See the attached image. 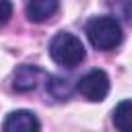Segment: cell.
<instances>
[{
  "label": "cell",
  "mask_w": 132,
  "mask_h": 132,
  "mask_svg": "<svg viewBox=\"0 0 132 132\" xmlns=\"http://www.w3.org/2000/svg\"><path fill=\"white\" fill-rule=\"evenodd\" d=\"M85 31H87L91 45L101 52H109V50L118 47L124 39L122 25L116 16H95L87 23Z\"/></svg>",
  "instance_id": "obj_1"
},
{
  "label": "cell",
  "mask_w": 132,
  "mask_h": 132,
  "mask_svg": "<svg viewBox=\"0 0 132 132\" xmlns=\"http://www.w3.org/2000/svg\"><path fill=\"white\" fill-rule=\"evenodd\" d=\"M50 56L56 64L66 66V68H74L87 58V50L76 35L60 31L50 41Z\"/></svg>",
  "instance_id": "obj_2"
},
{
  "label": "cell",
  "mask_w": 132,
  "mask_h": 132,
  "mask_svg": "<svg viewBox=\"0 0 132 132\" xmlns=\"http://www.w3.org/2000/svg\"><path fill=\"white\" fill-rule=\"evenodd\" d=\"M76 91L87 99V101H103L109 93V76L103 70H91L85 76L78 78Z\"/></svg>",
  "instance_id": "obj_3"
},
{
  "label": "cell",
  "mask_w": 132,
  "mask_h": 132,
  "mask_svg": "<svg viewBox=\"0 0 132 132\" xmlns=\"http://www.w3.org/2000/svg\"><path fill=\"white\" fill-rule=\"evenodd\" d=\"M39 128H41L39 120L35 118L33 111H27V109L10 111L2 124L4 132H37Z\"/></svg>",
  "instance_id": "obj_4"
},
{
  "label": "cell",
  "mask_w": 132,
  "mask_h": 132,
  "mask_svg": "<svg viewBox=\"0 0 132 132\" xmlns=\"http://www.w3.org/2000/svg\"><path fill=\"white\" fill-rule=\"evenodd\" d=\"M43 76V70L39 66H31V64H25V66H19L12 74V89L19 91V93H29V91H35L39 80Z\"/></svg>",
  "instance_id": "obj_5"
},
{
  "label": "cell",
  "mask_w": 132,
  "mask_h": 132,
  "mask_svg": "<svg viewBox=\"0 0 132 132\" xmlns=\"http://www.w3.org/2000/svg\"><path fill=\"white\" fill-rule=\"evenodd\" d=\"M60 2L58 0H29L25 6L27 19L33 23H45L58 12Z\"/></svg>",
  "instance_id": "obj_6"
},
{
  "label": "cell",
  "mask_w": 132,
  "mask_h": 132,
  "mask_svg": "<svg viewBox=\"0 0 132 132\" xmlns=\"http://www.w3.org/2000/svg\"><path fill=\"white\" fill-rule=\"evenodd\" d=\"M113 126L122 132H132V99H124L116 105Z\"/></svg>",
  "instance_id": "obj_7"
},
{
  "label": "cell",
  "mask_w": 132,
  "mask_h": 132,
  "mask_svg": "<svg viewBox=\"0 0 132 132\" xmlns=\"http://www.w3.org/2000/svg\"><path fill=\"white\" fill-rule=\"evenodd\" d=\"M45 89H47V93L54 97V99H58V101H64V99H68L70 95H72V85L66 80V78H62V76H47V80H45Z\"/></svg>",
  "instance_id": "obj_8"
},
{
  "label": "cell",
  "mask_w": 132,
  "mask_h": 132,
  "mask_svg": "<svg viewBox=\"0 0 132 132\" xmlns=\"http://www.w3.org/2000/svg\"><path fill=\"white\" fill-rule=\"evenodd\" d=\"M105 4L116 16L132 25V0H105Z\"/></svg>",
  "instance_id": "obj_9"
},
{
  "label": "cell",
  "mask_w": 132,
  "mask_h": 132,
  "mask_svg": "<svg viewBox=\"0 0 132 132\" xmlns=\"http://www.w3.org/2000/svg\"><path fill=\"white\" fill-rule=\"evenodd\" d=\"M10 16H12V2L10 0H0V27L6 25Z\"/></svg>",
  "instance_id": "obj_10"
}]
</instances>
